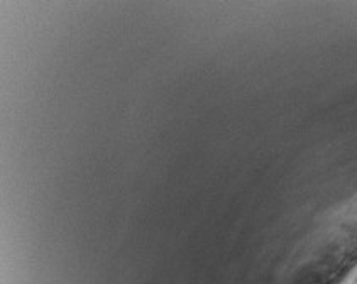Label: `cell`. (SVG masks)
<instances>
[{
	"instance_id": "obj_1",
	"label": "cell",
	"mask_w": 357,
	"mask_h": 284,
	"mask_svg": "<svg viewBox=\"0 0 357 284\" xmlns=\"http://www.w3.org/2000/svg\"><path fill=\"white\" fill-rule=\"evenodd\" d=\"M356 284H357V278H356Z\"/></svg>"
}]
</instances>
